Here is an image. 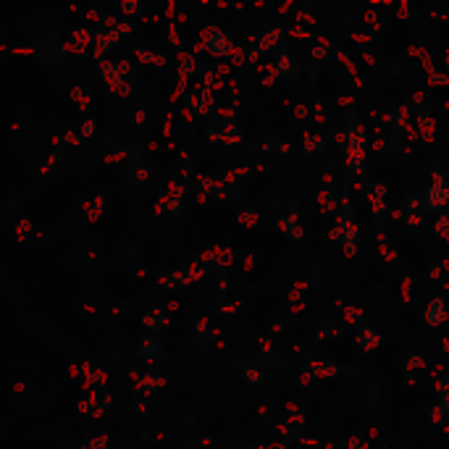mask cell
<instances>
[{
  "label": "cell",
  "instance_id": "obj_1",
  "mask_svg": "<svg viewBox=\"0 0 449 449\" xmlns=\"http://www.w3.org/2000/svg\"><path fill=\"white\" fill-rule=\"evenodd\" d=\"M205 276H210V268L203 266L200 261H192V263H184V266L176 271L161 273V276L155 279V287L158 289H181V287L195 284V281H200V279H205Z\"/></svg>",
  "mask_w": 449,
  "mask_h": 449
},
{
  "label": "cell",
  "instance_id": "obj_2",
  "mask_svg": "<svg viewBox=\"0 0 449 449\" xmlns=\"http://www.w3.org/2000/svg\"><path fill=\"white\" fill-rule=\"evenodd\" d=\"M410 103H413V116H415V129L426 144H436V121H433L431 106L423 92H410Z\"/></svg>",
  "mask_w": 449,
  "mask_h": 449
},
{
  "label": "cell",
  "instance_id": "obj_3",
  "mask_svg": "<svg viewBox=\"0 0 449 449\" xmlns=\"http://www.w3.org/2000/svg\"><path fill=\"white\" fill-rule=\"evenodd\" d=\"M208 142H221L226 147H239L244 142V129L242 124L232 118V121H218L213 118L210 124L205 126V137H203V144Z\"/></svg>",
  "mask_w": 449,
  "mask_h": 449
},
{
  "label": "cell",
  "instance_id": "obj_4",
  "mask_svg": "<svg viewBox=\"0 0 449 449\" xmlns=\"http://www.w3.org/2000/svg\"><path fill=\"white\" fill-rule=\"evenodd\" d=\"M426 221V203L418 192H407L402 205L394 210V224L407 226V229H418Z\"/></svg>",
  "mask_w": 449,
  "mask_h": 449
},
{
  "label": "cell",
  "instance_id": "obj_5",
  "mask_svg": "<svg viewBox=\"0 0 449 449\" xmlns=\"http://www.w3.org/2000/svg\"><path fill=\"white\" fill-rule=\"evenodd\" d=\"M252 153L266 155V158H295V142L287 140V137L279 135H263L258 140H252L250 144Z\"/></svg>",
  "mask_w": 449,
  "mask_h": 449
},
{
  "label": "cell",
  "instance_id": "obj_6",
  "mask_svg": "<svg viewBox=\"0 0 449 449\" xmlns=\"http://www.w3.org/2000/svg\"><path fill=\"white\" fill-rule=\"evenodd\" d=\"M203 50H208L210 55H216V58H226V55H234L237 45L232 42V37L226 35L224 29L218 27H205L200 32V45Z\"/></svg>",
  "mask_w": 449,
  "mask_h": 449
},
{
  "label": "cell",
  "instance_id": "obj_7",
  "mask_svg": "<svg viewBox=\"0 0 449 449\" xmlns=\"http://www.w3.org/2000/svg\"><path fill=\"white\" fill-rule=\"evenodd\" d=\"M268 74H273L276 79H289V76H295L300 72V61H297V55L292 47L281 45L276 53H273V61L268 63Z\"/></svg>",
  "mask_w": 449,
  "mask_h": 449
},
{
  "label": "cell",
  "instance_id": "obj_8",
  "mask_svg": "<svg viewBox=\"0 0 449 449\" xmlns=\"http://www.w3.org/2000/svg\"><path fill=\"white\" fill-rule=\"evenodd\" d=\"M224 334V329H216L213 326V321H210V315H198L195 318V324H192V347L195 350H205V347H210V341L216 339V336H221Z\"/></svg>",
  "mask_w": 449,
  "mask_h": 449
},
{
  "label": "cell",
  "instance_id": "obj_9",
  "mask_svg": "<svg viewBox=\"0 0 449 449\" xmlns=\"http://www.w3.org/2000/svg\"><path fill=\"white\" fill-rule=\"evenodd\" d=\"M305 447L318 449H370L368 436L355 433V436H339V439H300Z\"/></svg>",
  "mask_w": 449,
  "mask_h": 449
},
{
  "label": "cell",
  "instance_id": "obj_10",
  "mask_svg": "<svg viewBox=\"0 0 449 449\" xmlns=\"http://www.w3.org/2000/svg\"><path fill=\"white\" fill-rule=\"evenodd\" d=\"M305 370H310L318 381H329V378L344 376V373H355L352 368L341 365V363H334V360H324V358H307L305 360Z\"/></svg>",
  "mask_w": 449,
  "mask_h": 449
},
{
  "label": "cell",
  "instance_id": "obj_11",
  "mask_svg": "<svg viewBox=\"0 0 449 449\" xmlns=\"http://www.w3.org/2000/svg\"><path fill=\"white\" fill-rule=\"evenodd\" d=\"M370 210H373V226H384V213H387V181H368L365 187Z\"/></svg>",
  "mask_w": 449,
  "mask_h": 449
},
{
  "label": "cell",
  "instance_id": "obj_12",
  "mask_svg": "<svg viewBox=\"0 0 449 449\" xmlns=\"http://www.w3.org/2000/svg\"><path fill=\"white\" fill-rule=\"evenodd\" d=\"M279 229L284 232L287 239H292V242H302L305 232H302V218H300V205H297V200L289 203V208L284 210V216L279 218Z\"/></svg>",
  "mask_w": 449,
  "mask_h": 449
},
{
  "label": "cell",
  "instance_id": "obj_13",
  "mask_svg": "<svg viewBox=\"0 0 449 449\" xmlns=\"http://www.w3.org/2000/svg\"><path fill=\"white\" fill-rule=\"evenodd\" d=\"M376 244H378V258L387 263L389 268H399V255H397V247L392 242V237H389V229L387 226H378L376 229Z\"/></svg>",
  "mask_w": 449,
  "mask_h": 449
},
{
  "label": "cell",
  "instance_id": "obj_14",
  "mask_svg": "<svg viewBox=\"0 0 449 449\" xmlns=\"http://www.w3.org/2000/svg\"><path fill=\"white\" fill-rule=\"evenodd\" d=\"M129 121H132V129H137V132H147L150 126H153V100L150 98H140L132 106V116H129Z\"/></svg>",
  "mask_w": 449,
  "mask_h": 449
},
{
  "label": "cell",
  "instance_id": "obj_15",
  "mask_svg": "<svg viewBox=\"0 0 449 449\" xmlns=\"http://www.w3.org/2000/svg\"><path fill=\"white\" fill-rule=\"evenodd\" d=\"M426 324L433 326V329H441V326L449 324V302L444 295L433 297L431 302H428V307H426Z\"/></svg>",
  "mask_w": 449,
  "mask_h": 449
},
{
  "label": "cell",
  "instance_id": "obj_16",
  "mask_svg": "<svg viewBox=\"0 0 449 449\" xmlns=\"http://www.w3.org/2000/svg\"><path fill=\"white\" fill-rule=\"evenodd\" d=\"M229 289H232V284H229V276H224V273L210 276V287L203 292V300H205L208 305L221 307V302H224L226 297H229Z\"/></svg>",
  "mask_w": 449,
  "mask_h": 449
},
{
  "label": "cell",
  "instance_id": "obj_17",
  "mask_svg": "<svg viewBox=\"0 0 449 449\" xmlns=\"http://www.w3.org/2000/svg\"><path fill=\"white\" fill-rule=\"evenodd\" d=\"M423 203L426 210H444L449 208V181L447 184H428V189L423 192Z\"/></svg>",
  "mask_w": 449,
  "mask_h": 449
},
{
  "label": "cell",
  "instance_id": "obj_18",
  "mask_svg": "<svg viewBox=\"0 0 449 449\" xmlns=\"http://www.w3.org/2000/svg\"><path fill=\"white\" fill-rule=\"evenodd\" d=\"M203 66H205V63H200L198 55L187 53V50H179V53H176V69H179V79L189 81V79H195V76H200V74H203Z\"/></svg>",
  "mask_w": 449,
  "mask_h": 449
},
{
  "label": "cell",
  "instance_id": "obj_19",
  "mask_svg": "<svg viewBox=\"0 0 449 449\" xmlns=\"http://www.w3.org/2000/svg\"><path fill=\"white\" fill-rule=\"evenodd\" d=\"M355 344H358V350L363 352H373L381 347V331H378L376 326H370V324H363L355 331Z\"/></svg>",
  "mask_w": 449,
  "mask_h": 449
},
{
  "label": "cell",
  "instance_id": "obj_20",
  "mask_svg": "<svg viewBox=\"0 0 449 449\" xmlns=\"http://www.w3.org/2000/svg\"><path fill=\"white\" fill-rule=\"evenodd\" d=\"M284 37H287V29L281 27H266L261 32V40H258V53H271V50H279L284 45Z\"/></svg>",
  "mask_w": 449,
  "mask_h": 449
},
{
  "label": "cell",
  "instance_id": "obj_21",
  "mask_svg": "<svg viewBox=\"0 0 449 449\" xmlns=\"http://www.w3.org/2000/svg\"><path fill=\"white\" fill-rule=\"evenodd\" d=\"M142 326L150 334H158L169 326V307L166 305H153L147 313L142 315Z\"/></svg>",
  "mask_w": 449,
  "mask_h": 449
},
{
  "label": "cell",
  "instance_id": "obj_22",
  "mask_svg": "<svg viewBox=\"0 0 449 449\" xmlns=\"http://www.w3.org/2000/svg\"><path fill=\"white\" fill-rule=\"evenodd\" d=\"M137 355H140L142 360H147V363H153V360H166V363H174V358H171V355H166L161 344L155 341V336H142V341L137 344Z\"/></svg>",
  "mask_w": 449,
  "mask_h": 449
},
{
  "label": "cell",
  "instance_id": "obj_23",
  "mask_svg": "<svg viewBox=\"0 0 449 449\" xmlns=\"http://www.w3.org/2000/svg\"><path fill=\"white\" fill-rule=\"evenodd\" d=\"M360 242H363V234H360V226L358 221L352 218L350 224H347V229H344V237H341V250H344V255L347 258H355L360 252Z\"/></svg>",
  "mask_w": 449,
  "mask_h": 449
},
{
  "label": "cell",
  "instance_id": "obj_24",
  "mask_svg": "<svg viewBox=\"0 0 449 449\" xmlns=\"http://www.w3.org/2000/svg\"><path fill=\"white\" fill-rule=\"evenodd\" d=\"M341 315V324H344V329H355L358 331L360 326L365 324V310L358 305V302H344L339 310Z\"/></svg>",
  "mask_w": 449,
  "mask_h": 449
},
{
  "label": "cell",
  "instance_id": "obj_25",
  "mask_svg": "<svg viewBox=\"0 0 449 449\" xmlns=\"http://www.w3.org/2000/svg\"><path fill=\"white\" fill-rule=\"evenodd\" d=\"M166 384H169V376H166V373H161V370H147L142 376V381L135 384V394H150V392L166 387Z\"/></svg>",
  "mask_w": 449,
  "mask_h": 449
},
{
  "label": "cell",
  "instance_id": "obj_26",
  "mask_svg": "<svg viewBox=\"0 0 449 449\" xmlns=\"http://www.w3.org/2000/svg\"><path fill=\"white\" fill-rule=\"evenodd\" d=\"M239 368H242L244 381H247L250 387H261L263 381H266V365H263L261 360H242Z\"/></svg>",
  "mask_w": 449,
  "mask_h": 449
},
{
  "label": "cell",
  "instance_id": "obj_27",
  "mask_svg": "<svg viewBox=\"0 0 449 449\" xmlns=\"http://www.w3.org/2000/svg\"><path fill=\"white\" fill-rule=\"evenodd\" d=\"M300 147L305 155H321L326 150V137L324 135H315V132H302L300 135Z\"/></svg>",
  "mask_w": 449,
  "mask_h": 449
},
{
  "label": "cell",
  "instance_id": "obj_28",
  "mask_svg": "<svg viewBox=\"0 0 449 449\" xmlns=\"http://www.w3.org/2000/svg\"><path fill=\"white\" fill-rule=\"evenodd\" d=\"M184 205H187V198H174V195H166V192H163L161 203H158V210H163V213L169 216V221H176V218L181 216Z\"/></svg>",
  "mask_w": 449,
  "mask_h": 449
},
{
  "label": "cell",
  "instance_id": "obj_29",
  "mask_svg": "<svg viewBox=\"0 0 449 449\" xmlns=\"http://www.w3.org/2000/svg\"><path fill=\"white\" fill-rule=\"evenodd\" d=\"M426 365H428V360H426L423 352H407L402 358V368L407 370L410 381H415V378L421 376V370H426Z\"/></svg>",
  "mask_w": 449,
  "mask_h": 449
},
{
  "label": "cell",
  "instance_id": "obj_30",
  "mask_svg": "<svg viewBox=\"0 0 449 449\" xmlns=\"http://www.w3.org/2000/svg\"><path fill=\"white\" fill-rule=\"evenodd\" d=\"M150 174H153L150 166L142 161H137V158L129 163V169H126V176H129V184H132V187H142L144 181L150 179Z\"/></svg>",
  "mask_w": 449,
  "mask_h": 449
},
{
  "label": "cell",
  "instance_id": "obj_31",
  "mask_svg": "<svg viewBox=\"0 0 449 449\" xmlns=\"http://www.w3.org/2000/svg\"><path fill=\"white\" fill-rule=\"evenodd\" d=\"M135 55L140 63H144V66H155V69H166V66L171 63L166 55L153 53V50H147V47H142V45H135Z\"/></svg>",
  "mask_w": 449,
  "mask_h": 449
},
{
  "label": "cell",
  "instance_id": "obj_32",
  "mask_svg": "<svg viewBox=\"0 0 449 449\" xmlns=\"http://www.w3.org/2000/svg\"><path fill=\"white\" fill-rule=\"evenodd\" d=\"M315 200H318L321 213H334V210H339V208H336V189L318 187L315 189Z\"/></svg>",
  "mask_w": 449,
  "mask_h": 449
},
{
  "label": "cell",
  "instance_id": "obj_33",
  "mask_svg": "<svg viewBox=\"0 0 449 449\" xmlns=\"http://www.w3.org/2000/svg\"><path fill=\"white\" fill-rule=\"evenodd\" d=\"M331 53H334L331 40H329V37H324V35H318V45L310 50V61H313V63H324V61H329V58H331Z\"/></svg>",
  "mask_w": 449,
  "mask_h": 449
},
{
  "label": "cell",
  "instance_id": "obj_34",
  "mask_svg": "<svg viewBox=\"0 0 449 449\" xmlns=\"http://www.w3.org/2000/svg\"><path fill=\"white\" fill-rule=\"evenodd\" d=\"M90 45H95V35H92L90 29H76V32H74V42H69V50L84 53Z\"/></svg>",
  "mask_w": 449,
  "mask_h": 449
},
{
  "label": "cell",
  "instance_id": "obj_35",
  "mask_svg": "<svg viewBox=\"0 0 449 449\" xmlns=\"http://www.w3.org/2000/svg\"><path fill=\"white\" fill-rule=\"evenodd\" d=\"M261 218H263V205H252V208H244L242 213H239V224L250 229V226L261 224Z\"/></svg>",
  "mask_w": 449,
  "mask_h": 449
},
{
  "label": "cell",
  "instance_id": "obj_36",
  "mask_svg": "<svg viewBox=\"0 0 449 449\" xmlns=\"http://www.w3.org/2000/svg\"><path fill=\"white\" fill-rule=\"evenodd\" d=\"M234 261H237V255L232 247H216V268L213 271L229 268V266H234Z\"/></svg>",
  "mask_w": 449,
  "mask_h": 449
},
{
  "label": "cell",
  "instance_id": "obj_37",
  "mask_svg": "<svg viewBox=\"0 0 449 449\" xmlns=\"http://www.w3.org/2000/svg\"><path fill=\"white\" fill-rule=\"evenodd\" d=\"M103 208H106V195H103V192H98V195H95V200L84 205V210H90V213H87V221H98L100 213H103Z\"/></svg>",
  "mask_w": 449,
  "mask_h": 449
},
{
  "label": "cell",
  "instance_id": "obj_38",
  "mask_svg": "<svg viewBox=\"0 0 449 449\" xmlns=\"http://www.w3.org/2000/svg\"><path fill=\"white\" fill-rule=\"evenodd\" d=\"M428 421L433 423V426H444L447 428V410H444V404L441 402H433L431 407H428Z\"/></svg>",
  "mask_w": 449,
  "mask_h": 449
},
{
  "label": "cell",
  "instance_id": "obj_39",
  "mask_svg": "<svg viewBox=\"0 0 449 449\" xmlns=\"http://www.w3.org/2000/svg\"><path fill=\"white\" fill-rule=\"evenodd\" d=\"M341 329H336V326H329V324H318L315 326V331H313V341L318 344V341H324V339H331V336H339Z\"/></svg>",
  "mask_w": 449,
  "mask_h": 449
},
{
  "label": "cell",
  "instance_id": "obj_40",
  "mask_svg": "<svg viewBox=\"0 0 449 449\" xmlns=\"http://www.w3.org/2000/svg\"><path fill=\"white\" fill-rule=\"evenodd\" d=\"M72 98H74V103H76V108H79V110H87V108H90L92 92L87 90V87H74V90H72Z\"/></svg>",
  "mask_w": 449,
  "mask_h": 449
},
{
  "label": "cell",
  "instance_id": "obj_41",
  "mask_svg": "<svg viewBox=\"0 0 449 449\" xmlns=\"http://www.w3.org/2000/svg\"><path fill=\"white\" fill-rule=\"evenodd\" d=\"M302 389H307V392H318V378L310 373V370H302V376H300V381H297Z\"/></svg>",
  "mask_w": 449,
  "mask_h": 449
},
{
  "label": "cell",
  "instance_id": "obj_42",
  "mask_svg": "<svg viewBox=\"0 0 449 449\" xmlns=\"http://www.w3.org/2000/svg\"><path fill=\"white\" fill-rule=\"evenodd\" d=\"M428 84H433V87H449V72H433L428 76Z\"/></svg>",
  "mask_w": 449,
  "mask_h": 449
},
{
  "label": "cell",
  "instance_id": "obj_43",
  "mask_svg": "<svg viewBox=\"0 0 449 449\" xmlns=\"http://www.w3.org/2000/svg\"><path fill=\"white\" fill-rule=\"evenodd\" d=\"M79 135L84 137V140H90V137L95 135V118H92V116L84 118V124L79 126Z\"/></svg>",
  "mask_w": 449,
  "mask_h": 449
},
{
  "label": "cell",
  "instance_id": "obj_44",
  "mask_svg": "<svg viewBox=\"0 0 449 449\" xmlns=\"http://www.w3.org/2000/svg\"><path fill=\"white\" fill-rule=\"evenodd\" d=\"M140 11H142V6L135 3V0H124V3H121V13H126V16H137Z\"/></svg>",
  "mask_w": 449,
  "mask_h": 449
},
{
  "label": "cell",
  "instance_id": "obj_45",
  "mask_svg": "<svg viewBox=\"0 0 449 449\" xmlns=\"http://www.w3.org/2000/svg\"><path fill=\"white\" fill-rule=\"evenodd\" d=\"M87 444H90V449H108V436H90L87 439Z\"/></svg>",
  "mask_w": 449,
  "mask_h": 449
},
{
  "label": "cell",
  "instance_id": "obj_46",
  "mask_svg": "<svg viewBox=\"0 0 449 449\" xmlns=\"http://www.w3.org/2000/svg\"><path fill=\"white\" fill-rule=\"evenodd\" d=\"M132 90H135V81H132V76H129V79H124V84L118 87V98H129Z\"/></svg>",
  "mask_w": 449,
  "mask_h": 449
},
{
  "label": "cell",
  "instance_id": "obj_47",
  "mask_svg": "<svg viewBox=\"0 0 449 449\" xmlns=\"http://www.w3.org/2000/svg\"><path fill=\"white\" fill-rule=\"evenodd\" d=\"M365 24H370V27H378V29H381V16H378L376 11H365Z\"/></svg>",
  "mask_w": 449,
  "mask_h": 449
},
{
  "label": "cell",
  "instance_id": "obj_48",
  "mask_svg": "<svg viewBox=\"0 0 449 449\" xmlns=\"http://www.w3.org/2000/svg\"><path fill=\"white\" fill-rule=\"evenodd\" d=\"M295 116L302 121V118L310 116V108H307V103H297V108H295Z\"/></svg>",
  "mask_w": 449,
  "mask_h": 449
},
{
  "label": "cell",
  "instance_id": "obj_49",
  "mask_svg": "<svg viewBox=\"0 0 449 449\" xmlns=\"http://www.w3.org/2000/svg\"><path fill=\"white\" fill-rule=\"evenodd\" d=\"M439 266H441V273H444V281L449 284V252L439 258Z\"/></svg>",
  "mask_w": 449,
  "mask_h": 449
},
{
  "label": "cell",
  "instance_id": "obj_50",
  "mask_svg": "<svg viewBox=\"0 0 449 449\" xmlns=\"http://www.w3.org/2000/svg\"><path fill=\"white\" fill-rule=\"evenodd\" d=\"M363 58H365V61H368L370 69H373V72L378 74V58H376V55L370 53V50H363Z\"/></svg>",
  "mask_w": 449,
  "mask_h": 449
},
{
  "label": "cell",
  "instance_id": "obj_51",
  "mask_svg": "<svg viewBox=\"0 0 449 449\" xmlns=\"http://www.w3.org/2000/svg\"><path fill=\"white\" fill-rule=\"evenodd\" d=\"M79 137H81V135H74V132H66V135H63V140H69V142H72L74 147H79V142H81Z\"/></svg>",
  "mask_w": 449,
  "mask_h": 449
},
{
  "label": "cell",
  "instance_id": "obj_52",
  "mask_svg": "<svg viewBox=\"0 0 449 449\" xmlns=\"http://www.w3.org/2000/svg\"><path fill=\"white\" fill-rule=\"evenodd\" d=\"M289 447H292V444H289V441H273V444H268V447H266V449H289Z\"/></svg>",
  "mask_w": 449,
  "mask_h": 449
},
{
  "label": "cell",
  "instance_id": "obj_53",
  "mask_svg": "<svg viewBox=\"0 0 449 449\" xmlns=\"http://www.w3.org/2000/svg\"><path fill=\"white\" fill-rule=\"evenodd\" d=\"M441 355H449V334L441 336Z\"/></svg>",
  "mask_w": 449,
  "mask_h": 449
},
{
  "label": "cell",
  "instance_id": "obj_54",
  "mask_svg": "<svg viewBox=\"0 0 449 449\" xmlns=\"http://www.w3.org/2000/svg\"><path fill=\"white\" fill-rule=\"evenodd\" d=\"M444 58H447V69H449V50H447V53H444Z\"/></svg>",
  "mask_w": 449,
  "mask_h": 449
}]
</instances>
